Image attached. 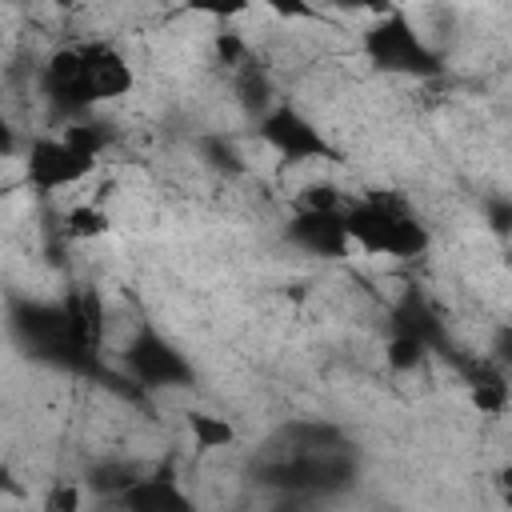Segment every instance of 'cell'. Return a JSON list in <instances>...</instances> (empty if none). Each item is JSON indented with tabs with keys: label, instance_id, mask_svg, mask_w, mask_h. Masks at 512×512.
Listing matches in <instances>:
<instances>
[{
	"label": "cell",
	"instance_id": "obj_1",
	"mask_svg": "<svg viewBox=\"0 0 512 512\" xmlns=\"http://www.w3.org/2000/svg\"><path fill=\"white\" fill-rule=\"evenodd\" d=\"M136 84V72L128 64V56L108 44V40H88V44H68L56 48L40 72V88L44 96L72 116H84L96 104L120 100L128 96Z\"/></svg>",
	"mask_w": 512,
	"mask_h": 512
},
{
	"label": "cell",
	"instance_id": "obj_2",
	"mask_svg": "<svg viewBox=\"0 0 512 512\" xmlns=\"http://www.w3.org/2000/svg\"><path fill=\"white\" fill-rule=\"evenodd\" d=\"M108 144H112V128L104 120H76L60 136H36L24 156V180L40 196L72 188L96 168Z\"/></svg>",
	"mask_w": 512,
	"mask_h": 512
},
{
	"label": "cell",
	"instance_id": "obj_3",
	"mask_svg": "<svg viewBox=\"0 0 512 512\" xmlns=\"http://www.w3.org/2000/svg\"><path fill=\"white\" fill-rule=\"evenodd\" d=\"M8 328H12L16 344L40 364H52L64 372H84V376L100 372V356L76 340L64 300H12Z\"/></svg>",
	"mask_w": 512,
	"mask_h": 512
},
{
	"label": "cell",
	"instance_id": "obj_4",
	"mask_svg": "<svg viewBox=\"0 0 512 512\" xmlns=\"http://www.w3.org/2000/svg\"><path fill=\"white\" fill-rule=\"evenodd\" d=\"M344 232L352 248L368 256H392V260H416L428 248V228L408 212L404 200L396 196H360L340 208Z\"/></svg>",
	"mask_w": 512,
	"mask_h": 512
},
{
	"label": "cell",
	"instance_id": "obj_5",
	"mask_svg": "<svg viewBox=\"0 0 512 512\" xmlns=\"http://www.w3.org/2000/svg\"><path fill=\"white\" fill-rule=\"evenodd\" d=\"M360 48H364L368 64L388 72V76L428 80V76H440V68H444L440 56L432 52V44L416 32V24L400 8H388L384 16H372V24L364 28Z\"/></svg>",
	"mask_w": 512,
	"mask_h": 512
},
{
	"label": "cell",
	"instance_id": "obj_6",
	"mask_svg": "<svg viewBox=\"0 0 512 512\" xmlns=\"http://www.w3.org/2000/svg\"><path fill=\"white\" fill-rule=\"evenodd\" d=\"M124 372L140 388H184V384H192L188 356L168 336H160L152 324L136 328L132 340L124 344Z\"/></svg>",
	"mask_w": 512,
	"mask_h": 512
},
{
	"label": "cell",
	"instance_id": "obj_7",
	"mask_svg": "<svg viewBox=\"0 0 512 512\" xmlns=\"http://www.w3.org/2000/svg\"><path fill=\"white\" fill-rule=\"evenodd\" d=\"M260 140L276 152V156H284L288 164H336V148L328 144V136L304 116V112H296V108H288V104H276V108H264L260 112Z\"/></svg>",
	"mask_w": 512,
	"mask_h": 512
},
{
	"label": "cell",
	"instance_id": "obj_8",
	"mask_svg": "<svg viewBox=\"0 0 512 512\" xmlns=\"http://www.w3.org/2000/svg\"><path fill=\"white\" fill-rule=\"evenodd\" d=\"M344 204L336 208H296V216L288 220L284 236L292 248L308 252V256H320V260H340L352 252V240L344 232V216H340Z\"/></svg>",
	"mask_w": 512,
	"mask_h": 512
},
{
	"label": "cell",
	"instance_id": "obj_9",
	"mask_svg": "<svg viewBox=\"0 0 512 512\" xmlns=\"http://www.w3.org/2000/svg\"><path fill=\"white\" fill-rule=\"evenodd\" d=\"M120 508H132V512H188L192 500L188 492L168 476V472H152V476H136L120 496H116Z\"/></svg>",
	"mask_w": 512,
	"mask_h": 512
},
{
	"label": "cell",
	"instance_id": "obj_10",
	"mask_svg": "<svg viewBox=\"0 0 512 512\" xmlns=\"http://www.w3.org/2000/svg\"><path fill=\"white\" fill-rule=\"evenodd\" d=\"M392 332H400V336H412V340H420L428 352H440V348H448V336H444V320H440V312L420 296V292H408L396 308H392Z\"/></svg>",
	"mask_w": 512,
	"mask_h": 512
},
{
	"label": "cell",
	"instance_id": "obj_11",
	"mask_svg": "<svg viewBox=\"0 0 512 512\" xmlns=\"http://www.w3.org/2000/svg\"><path fill=\"white\" fill-rule=\"evenodd\" d=\"M136 476H140V468L128 464V460H100V464L88 472V488L100 492V496H112V500H116Z\"/></svg>",
	"mask_w": 512,
	"mask_h": 512
},
{
	"label": "cell",
	"instance_id": "obj_12",
	"mask_svg": "<svg viewBox=\"0 0 512 512\" xmlns=\"http://www.w3.org/2000/svg\"><path fill=\"white\" fill-rule=\"evenodd\" d=\"M188 432H192L196 448H228L236 440V428L212 412H188Z\"/></svg>",
	"mask_w": 512,
	"mask_h": 512
},
{
	"label": "cell",
	"instance_id": "obj_13",
	"mask_svg": "<svg viewBox=\"0 0 512 512\" xmlns=\"http://www.w3.org/2000/svg\"><path fill=\"white\" fill-rule=\"evenodd\" d=\"M108 228H112V220H108V212L96 208V204H76V208H68V216H64V236H72V240H96V236H104Z\"/></svg>",
	"mask_w": 512,
	"mask_h": 512
},
{
	"label": "cell",
	"instance_id": "obj_14",
	"mask_svg": "<svg viewBox=\"0 0 512 512\" xmlns=\"http://www.w3.org/2000/svg\"><path fill=\"white\" fill-rule=\"evenodd\" d=\"M424 356H428V348H424L420 340H412V336H400V332H392V336H388V352H384L388 368H396V372H408V368H416Z\"/></svg>",
	"mask_w": 512,
	"mask_h": 512
},
{
	"label": "cell",
	"instance_id": "obj_15",
	"mask_svg": "<svg viewBox=\"0 0 512 512\" xmlns=\"http://www.w3.org/2000/svg\"><path fill=\"white\" fill-rule=\"evenodd\" d=\"M256 4L268 8L276 20H288V24H292V20H296V24H300V20H324V12H320L316 0H256Z\"/></svg>",
	"mask_w": 512,
	"mask_h": 512
},
{
	"label": "cell",
	"instance_id": "obj_16",
	"mask_svg": "<svg viewBox=\"0 0 512 512\" xmlns=\"http://www.w3.org/2000/svg\"><path fill=\"white\" fill-rule=\"evenodd\" d=\"M184 4L200 16H212V20H236L252 8V0H184Z\"/></svg>",
	"mask_w": 512,
	"mask_h": 512
},
{
	"label": "cell",
	"instance_id": "obj_17",
	"mask_svg": "<svg viewBox=\"0 0 512 512\" xmlns=\"http://www.w3.org/2000/svg\"><path fill=\"white\" fill-rule=\"evenodd\" d=\"M328 4L344 12H368V16H384L388 8H396V0H328Z\"/></svg>",
	"mask_w": 512,
	"mask_h": 512
},
{
	"label": "cell",
	"instance_id": "obj_18",
	"mask_svg": "<svg viewBox=\"0 0 512 512\" xmlns=\"http://www.w3.org/2000/svg\"><path fill=\"white\" fill-rule=\"evenodd\" d=\"M44 504H48L52 512H56V508H76V504H80V496H76L72 488H56V492H52Z\"/></svg>",
	"mask_w": 512,
	"mask_h": 512
},
{
	"label": "cell",
	"instance_id": "obj_19",
	"mask_svg": "<svg viewBox=\"0 0 512 512\" xmlns=\"http://www.w3.org/2000/svg\"><path fill=\"white\" fill-rule=\"evenodd\" d=\"M12 148H16V132H12V124H8V116L0 108V156H8Z\"/></svg>",
	"mask_w": 512,
	"mask_h": 512
},
{
	"label": "cell",
	"instance_id": "obj_20",
	"mask_svg": "<svg viewBox=\"0 0 512 512\" xmlns=\"http://www.w3.org/2000/svg\"><path fill=\"white\" fill-rule=\"evenodd\" d=\"M508 220H512L508 204H496V208H492V228H496V232H508Z\"/></svg>",
	"mask_w": 512,
	"mask_h": 512
}]
</instances>
